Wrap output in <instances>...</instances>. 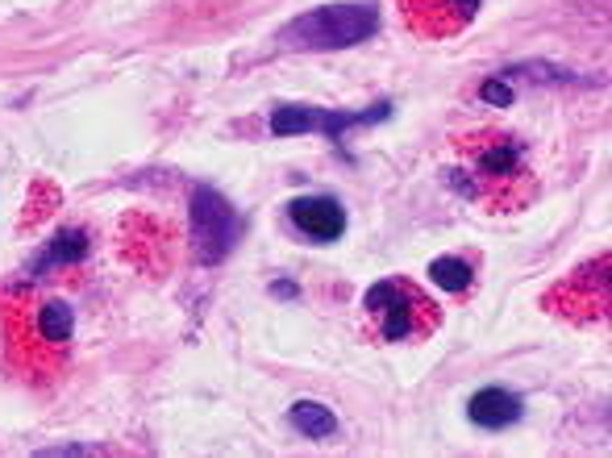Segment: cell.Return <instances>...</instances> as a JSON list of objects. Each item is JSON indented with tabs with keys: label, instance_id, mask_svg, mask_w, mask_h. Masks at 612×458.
Instances as JSON below:
<instances>
[{
	"label": "cell",
	"instance_id": "obj_1",
	"mask_svg": "<svg viewBox=\"0 0 612 458\" xmlns=\"http://www.w3.org/2000/svg\"><path fill=\"white\" fill-rule=\"evenodd\" d=\"M379 30V9L367 0H342V4H321L304 18L288 21L279 30L283 51H346L367 42Z\"/></svg>",
	"mask_w": 612,
	"mask_h": 458
},
{
	"label": "cell",
	"instance_id": "obj_2",
	"mask_svg": "<svg viewBox=\"0 0 612 458\" xmlns=\"http://www.w3.org/2000/svg\"><path fill=\"white\" fill-rule=\"evenodd\" d=\"M463 151L471 159L475 175V196H496L504 209H513V200L529 188V154L513 134H471L463 138Z\"/></svg>",
	"mask_w": 612,
	"mask_h": 458
},
{
	"label": "cell",
	"instance_id": "obj_3",
	"mask_svg": "<svg viewBox=\"0 0 612 458\" xmlns=\"http://www.w3.org/2000/svg\"><path fill=\"white\" fill-rule=\"evenodd\" d=\"M363 308L372 313L384 342H412V338H421V334H429L438 325L433 301L408 280H379V284H372L367 296H363Z\"/></svg>",
	"mask_w": 612,
	"mask_h": 458
},
{
	"label": "cell",
	"instance_id": "obj_4",
	"mask_svg": "<svg viewBox=\"0 0 612 458\" xmlns=\"http://www.w3.org/2000/svg\"><path fill=\"white\" fill-rule=\"evenodd\" d=\"M234 238H238V217L229 209L217 188H201L192 192V247H196V263L204 268H217L225 254L234 250Z\"/></svg>",
	"mask_w": 612,
	"mask_h": 458
},
{
	"label": "cell",
	"instance_id": "obj_5",
	"mask_svg": "<svg viewBox=\"0 0 612 458\" xmlns=\"http://www.w3.org/2000/svg\"><path fill=\"white\" fill-rule=\"evenodd\" d=\"M391 105H375L367 113H330V109H313V105H279L271 113V134L276 138H292V134H321L342 138L351 126H367V121H388Z\"/></svg>",
	"mask_w": 612,
	"mask_h": 458
},
{
	"label": "cell",
	"instance_id": "obj_6",
	"mask_svg": "<svg viewBox=\"0 0 612 458\" xmlns=\"http://www.w3.org/2000/svg\"><path fill=\"white\" fill-rule=\"evenodd\" d=\"M483 0H400L408 30L421 39H454L475 21Z\"/></svg>",
	"mask_w": 612,
	"mask_h": 458
},
{
	"label": "cell",
	"instance_id": "obj_7",
	"mask_svg": "<svg viewBox=\"0 0 612 458\" xmlns=\"http://www.w3.org/2000/svg\"><path fill=\"white\" fill-rule=\"evenodd\" d=\"M288 217L309 242H337L346 233V209L334 196H297L288 205Z\"/></svg>",
	"mask_w": 612,
	"mask_h": 458
},
{
	"label": "cell",
	"instance_id": "obj_8",
	"mask_svg": "<svg viewBox=\"0 0 612 458\" xmlns=\"http://www.w3.org/2000/svg\"><path fill=\"white\" fill-rule=\"evenodd\" d=\"M525 404L508 392V388H480L471 401H466V417L475 421L480 429H508L517 425Z\"/></svg>",
	"mask_w": 612,
	"mask_h": 458
},
{
	"label": "cell",
	"instance_id": "obj_9",
	"mask_svg": "<svg viewBox=\"0 0 612 458\" xmlns=\"http://www.w3.org/2000/svg\"><path fill=\"white\" fill-rule=\"evenodd\" d=\"M576 284L583 287L579 301L588 305V317H604V305H609V271H604V263H600V268H583L576 275ZM571 292H576V287H562V308H567V313H571V301H576Z\"/></svg>",
	"mask_w": 612,
	"mask_h": 458
},
{
	"label": "cell",
	"instance_id": "obj_10",
	"mask_svg": "<svg viewBox=\"0 0 612 458\" xmlns=\"http://www.w3.org/2000/svg\"><path fill=\"white\" fill-rule=\"evenodd\" d=\"M288 421L297 425L304 438H313V441H325V438H334V434H337V417L330 413V404H321V401L292 404Z\"/></svg>",
	"mask_w": 612,
	"mask_h": 458
},
{
	"label": "cell",
	"instance_id": "obj_11",
	"mask_svg": "<svg viewBox=\"0 0 612 458\" xmlns=\"http://www.w3.org/2000/svg\"><path fill=\"white\" fill-rule=\"evenodd\" d=\"M75 334V313L67 301H46L37 308V338L46 346H67V338Z\"/></svg>",
	"mask_w": 612,
	"mask_h": 458
},
{
	"label": "cell",
	"instance_id": "obj_12",
	"mask_svg": "<svg viewBox=\"0 0 612 458\" xmlns=\"http://www.w3.org/2000/svg\"><path fill=\"white\" fill-rule=\"evenodd\" d=\"M429 280L445 287V292H466L471 287V263H466L463 254H438L429 263Z\"/></svg>",
	"mask_w": 612,
	"mask_h": 458
},
{
	"label": "cell",
	"instance_id": "obj_13",
	"mask_svg": "<svg viewBox=\"0 0 612 458\" xmlns=\"http://www.w3.org/2000/svg\"><path fill=\"white\" fill-rule=\"evenodd\" d=\"M84 259H88V233L67 229V233H58L55 238V247L46 250L42 268H72V263H84Z\"/></svg>",
	"mask_w": 612,
	"mask_h": 458
},
{
	"label": "cell",
	"instance_id": "obj_14",
	"mask_svg": "<svg viewBox=\"0 0 612 458\" xmlns=\"http://www.w3.org/2000/svg\"><path fill=\"white\" fill-rule=\"evenodd\" d=\"M480 96L487 100V105H513V88L504 84V79H487L480 88Z\"/></svg>",
	"mask_w": 612,
	"mask_h": 458
},
{
	"label": "cell",
	"instance_id": "obj_15",
	"mask_svg": "<svg viewBox=\"0 0 612 458\" xmlns=\"http://www.w3.org/2000/svg\"><path fill=\"white\" fill-rule=\"evenodd\" d=\"M46 458H58V455H100V446H51V450H42Z\"/></svg>",
	"mask_w": 612,
	"mask_h": 458
},
{
	"label": "cell",
	"instance_id": "obj_16",
	"mask_svg": "<svg viewBox=\"0 0 612 458\" xmlns=\"http://www.w3.org/2000/svg\"><path fill=\"white\" fill-rule=\"evenodd\" d=\"M276 296H297V284H276Z\"/></svg>",
	"mask_w": 612,
	"mask_h": 458
}]
</instances>
